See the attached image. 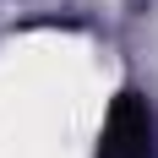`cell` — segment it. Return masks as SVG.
Returning <instances> with one entry per match:
<instances>
[{
  "label": "cell",
  "instance_id": "6da1fadb",
  "mask_svg": "<svg viewBox=\"0 0 158 158\" xmlns=\"http://www.w3.org/2000/svg\"><path fill=\"white\" fill-rule=\"evenodd\" d=\"M153 153V120H147V109L136 104V98H120L109 114V131H104V153L98 158H147Z\"/></svg>",
  "mask_w": 158,
  "mask_h": 158
}]
</instances>
